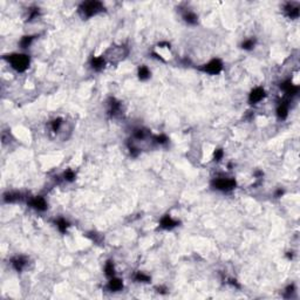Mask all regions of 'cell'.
Here are the masks:
<instances>
[{"mask_svg":"<svg viewBox=\"0 0 300 300\" xmlns=\"http://www.w3.org/2000/svg\"><path fill=\"white\" fill-rule=\"evenodd\" d=\"M156 140H157V142H159V143H164L167 141V137H165V136H158Z\"/></svg>","mask_w":300,"mask_h":300,"instance_id":"obj_24","label":"cell"},{"mask_svg":"<svg viewBox=\"0 0 300 300\" xmlns=\"http://www.w3.org/2000/svg\"><path fill=\"white\" fill-rule=\"evenodd\" d=\"M203 70L210 73V74H217L221 70V62L217 59L212 60L211 62H209L203 67Z\"/></svg>","mask_w":300,"mask_h":300,"instance_id":"obj_4","label":"cell"},{"mask_svg":"<svg viewBox=\"0 0 300 300\" xmlns=\"http://www.w3.org/2000/svg\"><path fill=\"white\" fill-rule=\"evenodd\" d=\"M60 124H61V120H60V119L54 120V121H53V130H55V131H56V130L59 129Z\"/></svg>","mask_w":300,"mask_h":300,"instance_id":"obj_21","label":"cell"},{"mask_svg":"<svg viewBox=\"0 0 300 300\" xmlns=\"http://www.w3.org/2000/svg\"><path fill=\"white\" fill-rule=\"evenodd\" d=\"M109 288L111 291H119L122 288V281L120 279H111L109 281Z\"/></svg>","mask_w":300,"mask_h":300,"instance_id":"obj_9","label":"cell"},{"mask_svg":"<svg viewBox=\"0 0 300 300\" xmlns=\"http://www.w3.org/2000/svg\"><path fill=\"white\" fill-rule=\"evenodd\" d=\"M101 10H102V5L99 1H88V2H84L82 5V11L84 12L86 16H94L95 13H97Z\"/></svg>","mask_w":300,"mask_h":300,"instance_id":"obj_3","label":"cell"},{"mask_svg":"<svg viewBox=\"0 0 300 300\" xmlns=\"http://www.w3.org/2000/svg\"><path fill=\"white\" fill-rule=\"evenodd\" d=\"M106 274L108 277H113L114 276V266H113L111 261H108V264L106 265Z\"/></svg>","mask_w":300,"mask_h":300,"instance_id":"obj_16","label":"cell"},{"mask_svg":"<svg viewBox=\"0 0 300 300\" xmlns=\"http://www.w3.org/2000/svg\"><path fill=\"white\" fill-rule=\"evenodd\" d=\"M136 279L140 280V281H148V280H149V277L144 276L143 273H139V274L136 276Z\"/></svg>","mask_w":300,"mask_h":300,"instance_id":"obj_20","label":"cell"},{"mask_svg":"<svg viewBox=\"0 0 300 300\" xmlns=\"http://www.w3.org/2000/svg\"><path fill=\"white\" fill-rule=\"evenodd\" d=\"M13 265H14V267L16 270H21L22 269V266L25 265V260L22 259V258H16L13 260Z\"/></svg>","mask_w":300,"mask_h":300,"instance_id":"obj_14","label":"cell"},{"mask_svg":"<svg viewBox=\"0 0 300 300\" xmlns=\"http://www.w3.org/2000/svg\"><path fill=\"white\" fill-rule=\"evenodd\" d=\"M8 60L12 64V67L18 72H24L28 67V63H30L28 56L22 55V54H13L10 56Z\"/></svg>","mask_w":300,"mask_h":300,"instance_id":"obj_1","label":"cell"},{"mask_svg":"<svg viewBox=\"0 0 300 300\" xmlns=\"http://www.w3.org/2000/svg\"><path fill=\"white\" fill-rule=\"evenodd\" d=\"M184 19H185V21H188L189 24H196V22H197V16H195L193 13H191V12H188V13L184 16Z\"/></svg>","mask_w":300,"mask_h":300,"instance_id":"obj_12","label":"cell"},{"mask_svg":"<svg viewBox=\"0 0 300 300\" xmlns=\"http://www.w3.org/2000/svg\"><path fill=\"white\" fill-rule=\"evenodd\" d=\"M103 58H94L93 60H92V66L94 67L95 69H100L102 66H103Z\"/></svg>","mask_w":300,"mask_h":300,"instance_id":"obj_10","label":"cell"},{"mask_svg":"<svg viewBox=\"0 0 300 300\" xmlns=\"http://www.w3.org/2000/svg\"><path fill=\"white\" fill-rule=\"evenodd\" d=\"M56 225H58V227H59V230L61 232H64L66 229H67V226H68V223L66 221H63V219H59V221H56Z\"/></svg>","mask_w":300,"mask_h":300,"instance_id":"obj_15","label":"cell"},{"mask_svg":"<svg viewBox=\"0 0 300 300\" xmlns=\"http://www.w3.org/2000/svg\"><path fill=\"white\" fill-rule=\"evenodd\" d=\"M213 187L217 188L218 190L229 191L236 187V182L233 179H229V178H217L213 181Z\"/></svg>","mask_w":300,"mask_h":300,"instance_id":"obj_2","label":"cell"},{"mask_svg":"<svg viewBox=\"0 0 300 300\" xmlns=\"http://www.w3.org/2000/svg\"><path fill=\"white\" fill-rule=\"evenodd\" d=\"M32 40H33L32 36H25V38L21 40V46H22V47H27V46L31 44Z\"/></svg>","mask_w":300,"mask_h":300,"instance_id":"obj_17","label":"cell"},{"mask_svg":"<svg viewBox=\"0 0 300 300\" xmlns=\"http://www.w3.org/2000/svg\"><path fill=\"white\" fill-rule=\"evenodd\" d=\"M281 87L286 90V93L288 95H294L298 93V87H297V86H293L291 82H285Z\"/></svg>","mask_w":300,"mask_h":300,"instance_id":"obj_8","label":"cell"},{"mask_svg":"<svg viewBox=\"0 0 300 300\" xmlns=\"http://www.w3.org/2000/svg\"><path fill=\"white\" fill-rule=\"evenodd\" d=\"M278 115H279V117H286V115H287V106L283 103L279 108H278Z\"/></svg>","mask_w":300,"mask_h":300,"instance_id":"obj_13","label":"cell"},{"mask_svg":"<svg viewBox=\"0 0 300 300\" xmlns=\"http://www.w3.org/2000/svg\"><path fill=\"white\" fill-rule=\"evenodd\" d=\"M74 177H75V175H74L73 171H70V170H68V171L64 173V178H66L67 181H73Z\"/></svg>","mask_w":300,"mask_h":300,"instance_id":"obj_18","label":"cell"},{"mask_svg":"<svg viewBox=\"0 0 300 300\" xmlns=\"http://www.w3.org/2000/svg\"><path fill=\"white\" fill-rule=\"evenodd\" d=\"M149 75H150V73H149V70H148L147 67H141V68H140V70H139V76H140V79L141 80L148 79Z\"/></svg>","mask_w":300,"mask_h":300,"instance_id":"obj_11","label":"cell"},{"mask_svg":"<svg viewBox=\"0 0 300 300\" xmlns=\"http://www.w3.org/2000/svg\"><path fill=\"white\" fill-rule=\"evenodd\" d=\"M264 95H265V93H264V90L261 88H256L251 93V95H250V102L251 103H256V102L260 101L264 97Z\"/></svg>","mask_w":300,"mask_h":300,"instance_id":"obj_6","label":"cell"},{"mask_svg":"<svg viewBox=\"0 0 300 300\" xmlns=\"http://www.w3.org/2000/svg\"><path fill=\"white\" fill-rule=\"evenodd\" d=\"M34 209H36V210H40V211H44V210H46V202H45V199L42 198V197H35V198H33L31 201V203H30Z\"/></svg>","mask_w":300,"mask_h":300,"instance_id":"obj_5","label":"cell"},{"mask_svg":"<svg viewBox=\"0 0 300 300\" xmlns=\"http://www.w3.org/2000/svg\"><path fill=\"white\" fill-rule=\"evenodd\" d=\"M135 136H136L137 139H142L143 136H144V133H143L142 130H137V131L135 133Z\"/></svg>","mask_w":300,"mask_h":300,"instance_id":"obj_23","label":"cell"},{"mask_svg":"<svg viewBox=\"0 0 300 300\" xmlns=\"http://www.w3.org/2000/svg\"><path fill=\"white\" fill-rule=\"evenodd\" d=\"M253 45H254V41L253 40H247V41H245L244 44H243V48H245V49H251L253 47Z\"/></svg>","mask_w":300,"mask_h":300,"instance_id":"obj_19","label":"cell"},{"mask_svg":"<svg viewBox=\"0 0 300 300\" xmlns=\"http://www.w3.org/2000/svg\"><path fill=\"white\" fill-rule=\"evenodd\" d=\"M223 156V151L221 150H216V153H215V158L217 159V161H219Z\"/></svg>","mask_w":300,"mask_h":300,"instance_id":"obj_22","label":"cell"},{"mask_svg":"<svg viewBox=\"0 0 300 300\" xmlns=\"http://www.w3.org/2000/svg\"><path fill=\"white\" fill-rule=\"evenodd\" d=\"M176 221H173V218L170 217V216H165V217H163L162 218V221H161V226L163 227V229H171V227H174L176 226Z\"/></svg>","mask_w":300,"mask_h":300,"instance_id":"obj_7","label":"cell"}]
</instances>
